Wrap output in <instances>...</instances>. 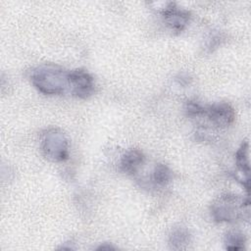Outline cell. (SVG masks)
I'll use <instances>...</instances> for the list:
<instances>
[{"instance_id":"cell-6","label":"cell","mask_w":251,"mask_h":251,"mask_svg":"<svg viewBox=\"0 0 251 251\" xmlns=\"http://www.w3.org/2000/svg\"><path fill=\"white\" fill-rule=\"evenodd\" d=\"M205 115L211 123L221 128L230 126L235 119L234 109L227 103H216L209 107H206Z\"/></svg>"},{"instance_id":"cell-2","label":"cell","mask_w":251,"mask_h":251,"mask_svg":"<svg viewBox=\"0 0 251 251\" xmlns=\"http://www.w3.org/2000/svg\"><path fill=\"white\" fill-rule=\"evenodd\" d=\"M248 206V199L245 202L236 195L224 194L212 204L211 214L217 222L232 223L243 216L244 208Z\"/></svg>"},{"instance_id":"cell-4","label":"cell","mask_w":251,"mask_h":251,"mask_svg":"<svg viewBox=\"0 0 251 251\" xmlns=\"http://www.w3.org/2000/svg\"><path fill=\"white\" fill-rule=\"evenodd\" d=\"M68 82L72 93L80 99H86L94 92L93 76L82 69L73 70L68 73Z\"/></svg>"},{"instance_id":"cell-1","label":"cell","mask_w":251,"mask_h":251,"mask_svg":"<svg viewBox=\"0 0 251 251\" xmlns=\"http://www.w3.org/2000/svg\"><path fill=\"white\" fill-rule=\"evenodd\" d=\"M30 79L33 86L45 95H59L69 87L68 73L53 64L35 68L31 73Z\"/></svg>"},{"instance_id":"cell-11","label":"cell","mask_w":251,"mask_h":251,"mask_svg":"<svg viewBox=\"0 0 251 251\" xmlns=\"http://www.w3.org/2000/svg\"><path fill=\"white\" fill-rule=\"evenodd\" d=\"M152 178L154 182L160 186H166L172 178V172L165 164H157L153 171Z\"/></svg>"},{"instance_id":"cell-9","label":"cell","mask_w":251,"mask_h":251,"mask_svg":"<svg viewBox=\"0 0 251 251\" xmlns=\"http://www.w3.org/2000/svg\"><path fill=\"white\" fill-rule=\"evenodd\" d=\"M249 145L247 141H244L235 153V163L237 168L249 176L250 166H249Z\"/></svg>"},{"instance_id":"cell-12","label":"cell","mask_w":251,"mask_h":251,"mask_svg":"<svg viewBox=\"0 0 251 251\" xmlns=\"http://www.w3.org/2000/svg\"><path fill=\"white\" fill-rule=\"evenodd\" d=\"M185 112L189 117H199L205 115L206 107L196 100H188L185 104Z\"/></svg>"},{"instance_id":"cell-7","label":"cell","mask_w":251,"mask_h":251,"mask_svg":"<svg viewBox=\"0 0 251 251\" xmlns=\"http://www.w3.org/2000/svg\"><path fill=\"white\" fill-rule=\"evenodd\" d=\"M145 161L144 154L138 149H129L121 159V169L127 175L135 174Z\"/></svg>"},{"instance_id":"cell-3","label":"cell","mask_w":251,"mask_h":251,"mask_svg":"<svg viewBox=\"0 0 251 251\" xmlns=\"http://www.w3.org/2000/svg\"><path fill=\"white\" fill-rule=\"evenodd\" d=\"M41 150L48 160L64 162L69 158L68 139L60 129L49 128L42 135Z\"/></svg>"},{"instance_id":"cell-8","label":"cell","mask_w":251,"mask_h":251,"mask_svg":"<svg viewBox=\"0 0 251 251\" xmlns=\"http://www.w3.org/2000/svg\"><path fill=\"white\" fill-rule=\"evenodd\" d=\"M190 240V233L185 227H176L170 234L169 244L172 249L181 250L187 248Z\"/></svg>"},{"instance_id":"cell-5","label":"cell","mask_w":251,"mask_h":251,"mask_svg":"<svg viewBox=\"0 0 251 251\" xmlns=\"http://www.w3.org/2000/svg\"><path fill=\"white\" fill-rule=\"evenodd\" d=\"M165 24L176 32H181L190 22V13L180 9L175 3H168L161 12Z\"/></svg>"},{"instance_id":"cell-13","label":"cell","mask_w":251,"mask_h":251,"mask_svg":"<svg viewBox=\"0 0 251 251\" xmlns=\"http://www.w3.org/2000/svg\"><path fill=\"white\" fill-rule=\"evenodd\" d=\"M96 249H97V250H114L115 247L112 246L111 244L104 243V244H101L100 246H98Z\"/></svg>"},{"instance_id":"cell-10","label":"cell","mask_w":251,"mask_h":251,"mask_svg":"<svg viewBox=\"0 0 251 251\" xmlns=\"http://www.w3.org/2000/svg\"><path fill=\"white\" fill-rule=\"evenodd\" d=\"M245 242H246L245 235L242 232L236 231V230L228 231L225 237V245L227 250H232V251L241 250L244 248Z\"/></svg>"}]
</instances>
